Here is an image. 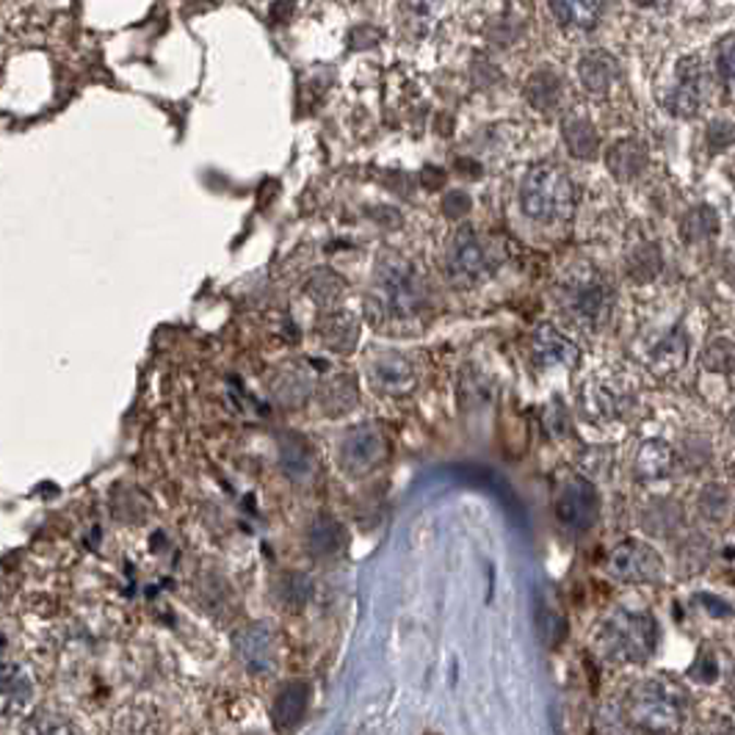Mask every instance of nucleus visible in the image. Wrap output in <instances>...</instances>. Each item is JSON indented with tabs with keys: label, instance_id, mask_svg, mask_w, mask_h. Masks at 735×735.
<instances>
[{
	"label": "nucleus",
	"instance_id": "13",
	"mask_svg": "<svg viewBox=\"0 0 735 735\" xmlns=\"http://www.w3.org/2000/svg\"><path fill=\"white\" fill-rule=\"evenodd\" d=\"M553 17L573 31H589L603 14V0H547Z\"/></svg>",
	"mask_w": 735,
	"mask_h": 735
},
{
	"label": "nucleus",
	"instance_id": "24",
	"mask_svg": "<svg viewBox=\"0 0 735 735\" xmlns=\"http://www.w3.org/2000/svg\"><path fill=\"white\" fill-rule=\"evenodd\" d=\"M609 158H623V167L614 169V174H617V178H634V174H639L641 160H644V158H641V149L630 142L617 144V147L609 153Z\"/></svg>",
	"mask_w": 735,
	"mask_h": 735
},
{
	"label": "nucleus",
	"instance_id": "10",
	"mask_svg": "<svg viewBox=\"0 0 735 735\" xmlns=\"http://www.w3.org/2000/svg\"><path fill=\"white\" fill-rule=\"evenodd\" d=\"M371 382L379 387L382 393H393V396H401V393L412 390L415 387V371L401 354H385L379 360H374L371 365Z\"/></svg>",
	"mask_w": 735,
	"mask_h": 735
},
{
	"label": "nucleus",
	"instance_id": "15",
	"mask_svg": "<svg viewBox=\"0 0 735 735\" xmlns=\"http://www.w3.org/2000/svg\"><path fill=\"white\" fill-rule=\"evenodd\" d=\"M308 545L313 551V556L318 558H329L346 545V531L335 517L321 515L310 522V534H308Z\"/></svg>",
	"mask_w": 735,
	"mask_h": 735
},
{
	"label": "nucleus",
	"instance_id": "17",
	"mask_svg": "<svg viewBox=\"0 0 735 735\" xmlns=\"http://www.w3.org/2000/svg\"><path fill=\"white\" fill-rule=\"evenodd\" d=\"M634 716L641 719L644 727L664 730L670 727L672 716H675V708H672V702L666 697L655 694V688H650V691L639 694V700L634 706Z\"/></svg>",
	"mask_w": 735,
	"mask_h": 735
},
{
	"label": "nucleus",
	"instance_id": "6",
	"mask_svg": "<svg viewBox=\"0 0 735 735\" xmlns=\"http://www.w3.org/2000/svg\"><path fill=\"white\" fill-rule=\"evenodd\" d=\"M598 511L600 498L589 481L573 479L569 484L562 486V493L556 498V517L562 520L564 528H569V531H587L598 520Z\"/></svg>",
	"mask_w": 735,
	"mask_h": 735
},
{
	"label": "nucleus",
	"instance_id": "8",
	"mask_svg": "<svg viewBox=\"0 0 735 735\" xmlns=\"http://www.w3.org/2000/svg\"><path fill=\"white\" fill-rule=\"evenodd\" d=\"M702 103V72L697 59L680 61L675 72V86H672L670 106L672 111L683 113V117H691V113L700 111Z\"/></svg>",
	"mask_w": 735,
	"mask_h": 735
},
{
	"label": "nucleus",
	"instance_id": "19",
	"mask_svg": "<svg viewBox=\"0 0 735 735\" xmlns=\"http://www.w3.org/2000/svg\"><path fill=\"white\" fill-rule=\"evenodd\" d=\"M564 138H567L569 149H573V155H578V158H592V155L598 153V136H594L592 125H589L587 119L581 117L569 119L567 125H564Z\"/></svg>",
	"mask_w": 735,
	"mask_h": 735
},
{
	"label": "nucleus",
	"instance_id": "16",
	"mask_svg": "<svg viewBox=\"0 0 735 735\" xmlns=\"http://www.w3.org/2000/svg\"><path fill=\"white\" fill-rule=\"evenodd\" d=\"M611 625H614V628H611V636H614V639H611V647L623 652L625 659H639V655H644V652L650 650L644 619L625 617L623 623Z\"/></svg>",
	"mask_w": 735,
	"mask_h": 735
},
{
	"label": "nucleus",
	"instance_id": "4",
	"mask_svg": "<svg viewBox=\"0 0 735 735\" xmlns=\"http://www.w3.org/2000/svg\"><path fill=\"white\" fill-rule=\"evenodd\" d=\"M387 457V439L379 426L362 423L340 439V468L349 475H365L379 468Z\"/></svg>",
	"mask_w": 735,
	"mask_h": 735
},
{
	"label": "nucleus",
	"instance_id": "23",
	"mask_svg": "<svg viewBox=\"0 0 735 735\" xmlns=\"http://www.w3.org/2000/svg\"><path fill=\"white\" fill-rule=\"evenodd\" d=\"M719 75H722L724 86H727L730 95L735 97V34L724 36L722 45H719Z\"/></svg>",
	"mask_w": 735,
	"mask_h": 735
},
{
	"label": "nucleus",
	"instance_id": "18",
	"mask_svg": "<svg viewBox=\"0 0 735 735\" xmlns=\"http://www.w3.org/2000/svg\"><path fill=\"white\" fill-rule=\"evenodd\" d=\"M321 335H324V344L329 349L349 351L357 344V321L351 315H329V321H324L321 326Z\"/></svg>",
	"mask_w": 735,
	"mask_h": 735
},
{
	"label": "nucleus",
	"instance_id": "9",
	"mask_svg": "<svg viewBox=\"0 0 735 735\" xmlns=\"http://www.w3.org/2000/svg\"><path fill=\"white\" fill-rule=\"evenodd\" d=\"M308 706H310V686L302 680H293L288 683V686L279 691V697L274 700V727L279 730V733H291V730H297L299 724H302L304 713H308Z\"/></svg>",
	"mask_w": 735,
	"mask_h": 735
},
{
	"label": "nucleus",
	"instance_id": "21",
	"mask_svg": "<svg viewBox=\"0 0 735 735\" xmlns=\"http://www.w3.org/2000/svg\"><path fill=\"white\" fill-rule=\"evenodd\" d=\"M357 401V390H354V382L346 379V376H340V379L329 382L324 390V407L333 415H340V412L351 410Z\"/></svg>",
	"mask_w": 735,
	"mask_h": 735
},
{
	"label": "nucleus",
	"instance_id": "11",
	"mask_svg": "<svg viewBox=\"0 0 735 735\" xmlns=\"http://www.w3.org/2000/svg\"><path fill=\"white\" fill-rule=\"evenodd\" d=\"M534 360L547 368H567L578 360V349L573 340L556 333L553 326L542 324L534 333Z\"/></svg>",
	"mask_w": 735,
	"mask_h": 735
},
{
	"label": "nucleus",
	"instance_id": "2",
	"mask_svg": "<svg viewBox=\"0 0 735 735\" xmlns=\"http://www.w3.org/2000/svg\"><path fill=\"white\" fill-rule=\"evenodd\" d=\"M520 202L526 216L542 221V225H556L573 216L576 208V191L569 183V174L556 164H537L528 169L522 180Z\"/></svg>",
	"mask_w": 735,
	"mask_h": 735
},
{
	"label": "nucleus",
	"instance_id": "22",
	"mask_svg": "<svg viewBox=\"0 0 735 735\" xmlns=\"http://www.w3.org/2000/svg\"><path fill=\"white\" fill-rule=\"evenodd\" d=\"M23 735H77V730L72 727L67 719H61V716H56V713L45 711V713H36V716L31 719L28 724H25Z\"/></svg>",
	"mask_w": 735,
	"mask_h": 735
},
{
	"label": "nucleus",
	"instance_id": "25",
	"mask_svg": "<svg viewBox=\"0 0 735 735\" xmlns=\"http://www.w3.org/2000/svg\"><path fill=\"white\" fill-rule=\"evenodd\" d=\"M634 3L641 9H655V7H664L666 0H634Z\"/></svg>",
	"mask_w": 735,
	"mask_h": 735
},
{
	"label": "nucleus",
	"instance_id": "14",
	"mask_svg": "<svg viewBox=\"0 0 735 735\" xmlns=\"http://www.w3.org/2000/svg\"><path fill=\"white\" fill-rule=\"evenodd\" d=\"M578 77L589 95H605L617 81V61L609 53H587L578 61Z\"/></svg>",
	"mask_w": 735,
	"mask_h": 735
},
{
	"label": "nucleus",
	"instance_id": "7",
	"mask_svg": "<svg viewBox=\"0 0 735 735\" xmlns=\"http://www.w3.org/2000/svg\"><path fill=\"white\" fill-rule=\"evenodd\" d=\"M232 644H236L238 661L255 675H272L277 670V639L266 623H252L238 630Z\"/></svg>",
	"mask_w": 735,
	"mask_h": 735
},
{
	"label": "nucleus",
	"instance_id": "3",
	"mask_svg": "<svg viewBox=\"0 0 735 735\" xmlns=\"http://www.w3.org/2000/svg\"><path fill=\"white\" fill-rule=\"evenodd\" d=\"M564 304L573 313V318L587 326H600L609 318L611 291L605 279L594 274L592 268H581L576 277L562 288Z\"/></svg>",
	"mask_w": 735,
	"mask_h": 735
},
{
	"label": "nucleus",
	"instance_id": "12",
	"mask_svg": "<svg viewBox=\"0 0 735 735\" xmlns=\"http://www.w3.org/2000/svg\"><path fill=\"white\" fill-rule=\"evenodd\" d=\"M614 573L625 581H652L661 573L659 556L641 545H625L614 553Z\"/></svg>",
	"mask_w": 735,
	"mask_h": 735
},
{
	"label": "nucleus",
	"instance_id": "1",
	"mask_svg": "<svg viewBox=\"0 0 735 735\" xmlns=\"http://www.w3.org/2000/svg\"><path fill=\"white\" fill-rule=\"evenodd\" d=\"M429 308V285L415 266L390 255L379 261L368 297V310L376 324H410Z\"/></svg>",
	"mask_w": 735,
	"mask_h": 735
},
{
	"label": "nucleus",
	"instance_id": "20",
	"mask_svg": "<svg viewBox=\"0 0 735 735\" xmlns=\"http://www.w3.org/2000/svg\"><path fill=\"white\" fill-rule=\"evenodd\" d=\"M310 445L304 443H293V439H288V443L282 445V468L285 473L291 475V479H304V475L313 473V459H310Z\"/></svg>",
	"mask_w": 735,
	"mask_h": 735
},
{
	"label": "nucleus",
	"instance_id": "5",
	"mask_svg": "<svg viewBox=\"0 0 735 735\" xmlns=\"http://www.w3.org/2000/svg\"><path fill=\"white\" fill-rule=\"evenodd\" d=\"M445 268H448L454 282L462 285V288H470V285H475L490 272V257H486L484 243L479 241V236L470 227H465V230L454 236L451 246L445 252Z\"/></svg>",
	"mask_w": 735,
	"mask_h": 735
}]
</instances>
